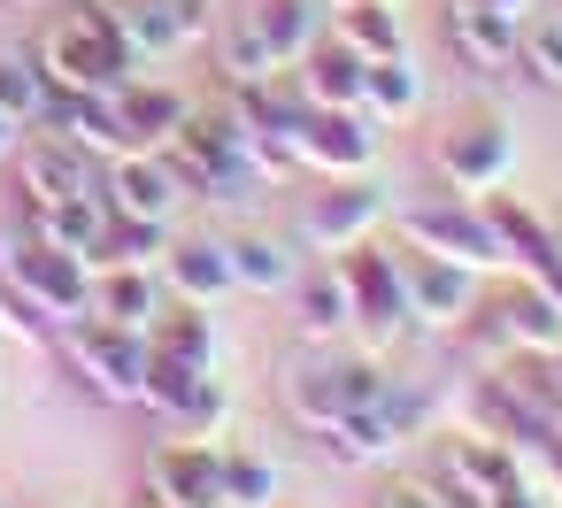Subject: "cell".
I'll list each match as a JSON object with an SVG mask.
<instances>
[{"instance_id": "cell-27", "label": "cell", "mask_w": 562, "mask_h": 508, "mask_svg": "<svg viewBox=\"0 0 562 508\" xmlns=\"http://www.w3.org/2000/svg\"><path fill=\"white\" fill-rule=\"evenodd\" d=\"M101 224H109L101 193H70V201H55V208H32V239H47V247H70V255H86V262H93V239H101Z\"/></svg>"}, {"instance_id": "cell-7", "label": "cell", "mask_w": 562, "mask_h": 508, "mask_svg": "<svg viewBox=\"0 0 562 508\" xmlns=\"http://www.w3.org/2000/svg\"><path fill=\"white\" fill-rule=\"evenodd\" d=\"M301 170L316 178H362L378 162V116L370 109H301Z\"/></svg>"}, {"instance_id": "cell-41", "label": "cell", "mask_w": 562, "mask_h": 508, "mask_svg": "<svg viewBox=\"0 0 562 508\" xmlns=\"http://www.w3.org/2000/svg\"><path fill=\"white\" fill-rule=\"evenodd\" d=\"M86 9H116V0H86Z\"/></svg>"}, {"instance_id": "cell-40", "label": "cell", "mask_w": 562, "mask_h": 508, "mask_svg": "<svg viewBox=\"0 0 562 508\" xmlns=\"http://www.w3.org/2000/svg\"><path fill=\"white\" fill-rule=\"evenodd\" d=\"M139 508H170V500H155V493H147V500H139Z\"/></svg>"}, {"instance_id": "cell-29", "label": "cell", "mask_w": 562, "mask_h": 508, "mask_svg": "<svg viewBox=\"0 0 562 508\" xmlns=\"http://www.w3.org/2000/svg\"><path fill=\"white\" fill-rule=\"evenodd\" d=\"M331 39L355 47L362 63H378V55H401V16L385 9V0H339V9H331Z\"/></svg>"}, {"instance_id": "cell-17", "label": "cell", "mask_w": 562, "mask_h": 508, "mask_svg": "<svg viewBox=\"0 0 562 508\" xmlns=\"http://www.w3.org/2000/svg\"><path fill=\"white\" fill-rule=\"evenodd\" d=\"M362 55L355 47H339V39H316L301 63H293V93L308 101V109H362Z\"/></svg>"}, {"instance_id": "cell-18", "label": "cell", "mask_w": 562, "mask_h": 508, "mask_svg": "<svg viewBox=\"0 0 562 508\" xmlns=\"http://www.w3.org/2000/svg\"><path fill=\"white\" fill-rule=\"evenodd\" d=\"M493 324H501L508 347L554 354V347H562V293H547L539 278H524V285H508V293L493 301Z\"/></svg>"}, {"instance_id": "cell-8", "label": "cell", "mask_w": 562, "mask_h": 508, "mask_svg": "<svg viewBox=\"0 0 562 508\" xmlns=\"http://www.w3.org/2000/svg\"><path fill=\"white\" fill-rule=\"evenodd\" d=\"M439 178H447V193H462V201H477V193H493V185H508V170H516V132L501 124V116H470V124H454L447 139H439Z\"/></svg>"}, {"instance_id": "cell-19", "label": "cell", "mask_w": 562, "mask_h": 508, "mask_svg": "<svg viewBox=\"0 0 562 508\" xmlns=\"http://www.w3.org/2000/svg\"><path fill=\"white\" fill-rule=\"evenodd\" d=\"M86 316H101V324H116V331H147V324L162 316V278L109 262V270H93V308H86Z\"/></svg>"}, {"instance_id": "cell-15", "label": "cell", "mask_w": 562, "mask_h": 508, "mask_svg": "<svg viewBox=\"0 0 562 508\" xmlns=\"http://www.w3.org/2000/svg\"><path fill=\"white\" fill-rule=\"evenodd\" d=\"M109 101H116V124H124V139H132V155L170 147V132L193 116V109H186V93H170V86H155V78H124Z\"/></svg>"}, {"instance_id": "cell-14", "label": "cell", "mask_w": 562, "mask_h": 508, "mask_svg": "<svg viewBox=\"0 0 562 508\" xmlns=\"http://www.w3.org/2000/svg\"><path fill=\"white\" fill-rule=\"evenodd\" d=\"M116 24L139 63H162L209 32V0H116Z\"/></svg>"}, {"instance_id": "cell-26", "label": "cell", "mask_w": 562, "mask_h": 508, "mask_svg": "<svg viewBox=\"0 0 562 508\" xmlns=\"http://www.w3.org/2000/svg\"><path fill=\"white\" fill-rule=\"evenodd\" d=\"M216 70H224L232 93H239V86H270V78H285L278 55H270V39L255 32V16H232V24L216 32Z\"/></svg>"}, {"instance_id": "cell-36", "label": "cell", "mask_w": 562, "mask_h": 508, "mask_svg": "<svg viewBox=\"0 0 562 508\" xmlns=\"http://www.w3.org/2000/svg\"><path fill=\"white\" fill-rule=\"evenodd\" d=\"M170 424H178L186 439H224V424H232V400H224L216 385H201V393H193V408H186V416H170Z\"/></svg>"}, {"instance_id": "cell-10", "label": "cell", "mask_w": 562, "mask_h": 508, "mask_svg": "<svg viewBox=\"0 0 562 508\" xmlns=\"http://www.w3.org/2000/svg\"><path fill=\"white\" fill-rule=\"evenodd\" d=\"M147 493L170 500V508H224V447L216 439H155L147 454Z\"/></svg>"}, {"instance_id": "cell-11", "label": "cell", "mask_w": 562, "mask_h": 508, "mask_svg": "<svg viewBox=\"0 0 562 508\" xmlns=\"http://www.w3.org/2000/svg\"><path fill=\"white\" fill-rule=\"evenodd\" d=\"M385 216H393V201H385L378 185L331 178V193H316L308 216H301V247H308V255H347V247H362Z\"/></svg>"}, {"instance_id": "cell-32", "label": "cell", "mask_w": 562, "mask_h": 508, "mask_svg": "<svg viewBox=\"0 0 562 508\" xmlns=\"http://www.w3.org/2000/svg\"><path fill=\"white\" fill-rule=\"evenodd\" d=\"M516 63L539 78V86H562V9H531L516 24Z\"/></svg>"}, {"instance_id": "cell-1", "label": "cell", "mask_w": 562, "mask_h": 508, "mask_svg": "<svg viewBox=\"0 0 562 508\" xmlns=\"http://www.w3.org/2000/svg\"><path fill=\"white\" fill-rule=\"evenodd\" d=\"M40 78H47V93H116L124 78H139L147 63L132 55V39H124V24H116V9H78L70 16H55L47 24V39H40Z\"/></svg>"}, {"instance_id": "cell-2", "label": "cell", "mask_w": 562, "mask_h": 508, "mask_svg": "<svg viewBox=\"0 0 562 508\" xmlns=\"http://www.w3.org/2000/svg\"><path fill=\"white\" fill-rule=\"evenodd\" d=\"M393 232L408 239V255H439V262H462V270H508V255H501V239H493V224H485V208L477 201H416V208H393Z\"/></svg>"}, {"instance_id": "cell-20", "label": "cell", "mask_w": 562, "mask_h": 508, "mask_svg": "<svg viewBox=\"0 0 562 508\" xmlns=\"http://www.w3.org/2000/svg\"><path fill=\"white\" fill-rule=\"evenodd\" d=\"M439 470H447V493H454L462 508H477L485 493H501V485L516 477V447H493V439L462 431V439H447Z\"/></svg>"}, {"instance_id": "cell-39", "label": "cell", "mask_w": 562, "mask_h": 508, "mask_svg": "<svg viewBox=\"0 0 562 508\" xmlns=\"http://www.w3.org/2000/svg\"><path fill=\"white\" fill-rule=\"evenodd\" d=\"M16 139H24V132H16L9 116H0V162H9V155H16Z\"/></svg>"}, {"instance_id": "cell-31", "label": "cell", "mask_w": 562, "mask_h": 508, "mask_svg": "<svg viewBox=\"0 0 562 508\" xmlns=\"http://www.w3.org/2000/svg\"><path fill=\"white\" fill-rule=\"evenodd\" d=\"M278 500V462L255 447H224V508H270Z\"/></svg>"}, {"instance_id": "cell-21", "label": "cell", "mask_w": 562, "mask_h": 508, "mask_svg": "<svg viewBox=\"0 0 562 508\" xmlns=\"http://www.w3.org/2000/svg\"><path fill=\"white\" fill-rule=\"evenodd\" d=\"M155 278H162L178 301H193V308H216V301L232 293V255H224L216 239H186V247H170V255L155 262Z\"/></svg>"}, {"instance_id": "cell-24", "label": "cell", "mask_w": 562, "mask_h": 508, "mask_svg": "<svg viewBox=\"0 0 562 508\" xmlns=\"http://www.w3.org/2000/svg\"><path fill=\"white\" fill-rule=\"evenodd\" d=\"M362 109H370L378 124H408V116L424 109V78H416V63H408V55H378V63L362 70Z\"/></svg>"}, {"instance_id": "cell-28", "label": "cell", "mask_w": 562, "mask_h": 508, "mask_svg": "<svg viewBox=\"0 0 562 508\" xmlns=\"http://www.w3.org/2000/svg\"><path fill=\"white\" fill-rule=\"evenodd\" d=\"M170 255V224H147V216H109L101 239H93V270L124 262V270H155Z\"/></svg>"}, {"instance_id": "cell-42", "label": "cell", "mask_w": 562, "mask_h": 508, "mask_svg": "<svg viewBox=\"0 0 562 508\" xmlns=\"http://www.w3.org/2000/svg\"><path fill=\"white\" fill-rule=\"evenodd\" d=\"M9 9H40V0H9Z\"/></svg>"}, {"instance_id": "cell-13", "label": "cell", "mask_w": 562, "mask_h": 508, "mask_svg": "<svg viewBox=\"0 0 562 508\" xmlns=\"http://www.w3.org/2000/svg\"><path fill=\"white\" fill-rule=\"evenodd\" d=\"M101 208H109V216L170 224V216L186 208V185H178V170L162 162V147H155V155H116V162H101Z\"/></svg>"}, {"instance_id": "cell-16", "label": "cell", "mask_w": 562, "mask_h": 508, "mask_svg": "<svg viewBox=\"0 0 562 508\" xmlns=\"http://www.w3.org/2000/svg\"><path fill=\"white\" fill-rule=\"evenodd\" d=\"M447 47L462 70H508L516 63V16L485 9V0H454L447 9Z\"/></svg>"}, {"instance_id": "cell-22", "label": "cell", "mask_w": 562, "mask_h": 508, "mask_svg": "<svg viewBox=\"0 0 562 508\" xmlns=\"http://www.w3.org/2000/svg\"><path fill=\"white\" fill-rule=\"evenodd\" d=\"M224 255H232V293H293V278H301V255L270 232H247Z\"/></svg>"}, {"instance_id": "cell-3", "label": "cell", "mask_w": 562, "mask_h": 508, "mask_svg": "<svg viewBox=\"0 0 562 508\" xmlns=\"http://www.w3.org/2000/svg\"><path fill=\"white\" fill-rule=\"evenodd\" d=\"M55 339H63L70 370H78L101 400L147 408V331H116V324H101V316H78V324H63Z\"/></svg>"}, {"instance_id": "cell-5", "label": "cell", "mask_w": 562, "mask_h": 508, "mask_svg": "<svg viewBox=\"0 0 562 508\" xmlns=\"http://www.w3.org/2000/svg\"><path fill=\"white\" fill-rule=\"evenodd\" d=\"M385 400V370L362 354V362H316V370H293L285 377V416L308 424V431H331L339 416Z\"/></svg>"}, {"instance_id": "cell-9", "label": "cell", "mask_w": 562, "mask_h": 508, "mask_svg": "<svg viewBox=\"0 0 562 508\" xmlns=\"http://www.w3.org/2000/svg\"><path fill=\"white\" fill-rule=\"evenodd\" d=\"M401 308L416 331H462L477 316V270L439 255H401Z\"/></svg>"}, {"instance_id": "cell-4", "label": "cell", "mask_w": 562, "mask_h": 508, "mask_svg": "<svg viewBox=\"0 0 562 508\" xmlns=\"http://www.w3.org/2000/svg\"><path fill=\"white\" fill-rule=\"evenodd\" d=\"M0 262H9V278L32 293V308L63 331V324H78L86 308H93V262L86 255H70V247H47V239H16V247H0Z\"/></svg>"}, {"instance_id": "cell-43", "label": "cell", "mask_w": 562, "mask_h": 508, "mask_svg": "<svg viewBox=\"0 0 562 508\" xmlns=\"http://www.w3.org/2000/svg\"><path fill=\"white\" fill-rule=\"evenodd\" d=\"M270 508H285V500H270Z\"/></svg>"}, {"instance_id": "cell-12", "label": "cell", "mask_w": 562, "mask_h": 508, "mask_svg": "<svg viewBox=\"0 0 562 508\" xmlns=\"http://www.w3.org/2000/svg\"><path fill=\"white\" fill-rule=\"evenodd\" d=\"M16 193L32 208H55L70 193H101V162L78 147V139H55V132H32L16 139Z\"/></svg>"}, {"instance_id": "cell-37", "label": "cell", "mask_w": 562, "mask_h": 508, "mask_svg": "<svg viewBox=\"0 0 562 508\" xmlns=\"http://www.w3.org/2000/svg\"><path fill=\"white\" fill-rule=\"evenodd\" d=\"M378 508H447V493H439V485H385Z\"/></svg>"}, {"instance_id": "cell-44", "label": "cell", "mask_w": 562, "mask_h": 508, "mask_svg": "<svg viewBox=\"0 0 562 508\" xmlns=\"http://www.w3.org/2000/svg\"><path fill=\"white\" fill-rule=\"evenodd\" d=\"M554 239H562V232H554Z\"/></svg>"}, {"instance_id": "cell-33", "label": "cell", "mask_w": 562, "mask_h": 508, "mask_svg": "<svg viewBox=\"0 0 562 508\" xmlns=\"http://www.w3.org/2000/svg\"><path fill=\"white\" fill-rule=\"evenodd\" d=\"M40 109H47V78H40V63H32V55H0V116H9L16 132H32Z\"/></svg>"}, {"instance_id": "cell-6", "label": "cell", "mask_w": 562, "mask_h": 508, "mask_svg": "<svg viewBox=\"0 0 562 508\" xmlns=\"http://www.w3.org/2000/svg\"><path fill=\"white\" fill-rule=\"evenodd\" d=\"M331 262H339V278H347V308H355V331L370 339V354L393 347V339L408 331V308H401V255H378V247L362 239V247H347V255H331Z\"/></svg>"}, {"instance_id": "cell-25", "label": "cell", "mask_w": 562, "mask_h": 508, "mask_svg": "<svg viewBox=\"0 0 562 508\" xmlns=\"http://www.w3.org/2000/svg\"><path fill=\"white\" fill-rule=\"evenodd\" d=\"M255 16V32L270 39V55H278V70H293L316 39H324V16H316V0H262V9H247Z\"/></svg>"}, {"instance_id": "cell-34", "label": "cell", "mask_w": 562, "mask_h": 508, "mask_svg": "<svg viewBox=\"0 0 562 508\" xmlns=\"http://www.w3.org/2000/svg\"><path fill=\"white\" fill-rule=\"evenodd\" d=\"M201 385H209V370H186V362H170V354H155V347H147V408L186 416Z\"/></svg>"}, {"instance_id": "cell-30", "label": "cell", "mask_w": 562, "mask_h": 508, "mask_svg": "<svg viewBox=\"0 0 562 508\" xmlns=\"http://www.w3.org/2000/svg\"><path fill=\"white\" fill-rule=\"evenodd\" d=\"M147 347L155 354H170V362H186V370H216V324H209V308H178V316H155L147 324Z\"/></svg>"}, {"instance_id": "cell-23", "label": "cell", "mask_w": 562, "mask_h": 508, "mask_svg": "<svg viewBox=\"0 0 562 508\" xmlns=\"http://www.w3.org/2000/svg\"><path fill=\"white\" fill-rule=\"evenodd\" d=\"M293 301H301V339H339L355 331V308H347V278L339 262H316L293 278Z\"/></svg>"}, {"instance_id": "cell-35", "label": "cell", "mask_w": 562, "mask_h": 508, "mask_svg": "<svg viewBox=\"0 0 562 508\" xmlns=\"http://www.w3.org/2000/svg\"><path fill=\"white\" fill-rule=\"evenodd\" d=\"M0 331H9V339H32V347H47V339H55V324L32 308V293L9 278V262H0Z\"/></svg>"}, {"instance_id": "cell-38", "label": "cell", "mask_w": 562, "mask_h": 508, "mask_svg": "<svg viewBox=\"0 0 562 508\" xmlns=\"http://www.w3.org/2000/svg\"><path fill=\"white\" fill-rule=\"evenodd\" d=\"M485 9H501V16H516V24H524V16L539 9V0H485Z\"/></svg>"}]
</instances>
